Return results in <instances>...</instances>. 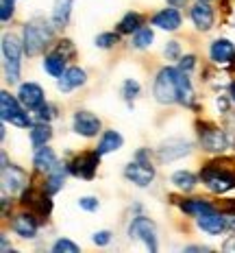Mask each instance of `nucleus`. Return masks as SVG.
<instances>
[{"label":"nucleus","mask_w":235,"mask_h":253,"mask_svg":"<svg viewBox=\"0 0 235 253\" xmlns=\"http://www.w3.org/2000/svg\"><path fill=\"white\" fill-rule=\"evenodd\" d=\"M129 236L133 240H144L146 247L150 251H157V231H155V223L146 216H135L133 223L129 227Z\"/></svg>","instance_id":"nucleus-8"},{"label":"nucleus","mask_w":235,"mask_h":253,"mask_svg":"<svg viewBox=\"0 0 235 253\" xmlns=\"http://www.w3.org/2000/svg\"><path fill=\"white\" fill-rule=\"evenodd\" d=\"M15 11V0H2V11H0V18H2V22H9L11 20V15Z\"/></svg>","instance_id":"nucleus-35"},{"label":"nucleus","mask_w":235,"mask_h":253,"mask_svg":"<svg viewBox=\"0 0 235 253\" xmlns=\"http://www.w3.org/2000/svg\"><path fill=\"white\" fill-rule=\"evenodd\" d=\"M139 94V83L133 81V79H129V81H124V87H122V96L127 98V101H133L135 96Z\"/></svg>","instance_id":"nucleus-33"},{"label":"nucleus","mask_w":235,"mask_h":253,"mask_svg":"<svg viewBox=\"0 0 235 253\" xmlns=\"http://www.w3.org/2000/svg\"><path fill=\"white\" fill-rule=\"evenodd\" d=\"M18 98L29 112H37L41 105H44V89H41L37 83H22L20 92H18Z\"/></svg>","instance_id":"nucleus-12"},{"label":"nucleus","mask_w":235,"mask_h":253,"mask_svg":"<svg viewBox=\"0 0 235 253\" xmlns=\"http://www.w3.org/2000/svg\"><path fill=\"white\" fill-rule=\"evenodd\" d=\"M139 29H142V15L133 13V11H129L122 20H120V24H118V31H120V33H124V35L137 33Z\"/></svg>","instance_id":"nucleus-28"},{"label":"nucleus","mask_w":235,"mask_h":253,"mask_svg":"<svg viewBox=\"0 0 235 253\" xmlns=\"http://www.w3.org/2000/svg\"><path fill=\"white\" fill-rule=\"evenodd\" d=\"M92 240H94V245H98V247L109 245V242H111V231H96Z\"/></svg>","instance_id":"nucleus-38"},{"label":"nucleus","mask_w":235,"mask_h":253,"mask_svg":"<svg viewBox=\"0 0 235 253\" xmlns=\"http://www.w3.org/2000/svg\"><path fill=\"white\" fill-rule=\"evenodd\" d=\"M78 205H81L85 212H96L98 210V199H94V197H83V199H78Z\"/></svg>","instance_id":"nucleus-37"},{"label":"nucleus","mask_w":235,"mask_h":253,"mask_svg":"<svg viewBox=\"0 0 235 253\" xmlns=\"http://www.w3.org/2000/svg\"><path fill=\"white\" fill-rule=\"evenodd\" d=\"M194 63H196V57H194V55L183 57L181 63H179V70H183V72H190L192 68H194Z\"/></svg>","instance_id":"nucleus-41"},{"label":"nucleus","mask_w":235,"mask_h":253,"mask_svg":"<svg viewBox=\"0 0 235 253\" xmlns=\"http://www.w3.org/2000/svg\"><path fill=\"white\" fill-rule=\"evenodd\" d=\"M50 138H52V129L46 123H39V125L31 126V142H33L35 149H39V146H46Z\"/></svg>","instance_id":"nucleus-27"},{"label":"nucleus","mask_w":235,"mask_h":253,"mask_svg":"<svg viewBox=\"0 0 235 253\" xmlns=\"http://www.w3.org/2000/svg\"><path fill=\"white\" fill-rule=\"evenodd\" d=\"M66 172H67V168L64 164H57L55 168H52V170L48 172V177H46V183H44L46 192L48 194L59 192L61 186H64V181H66Z\"/></svg>","instance_id":"nucleus-22"},{"label":"nucleus","mask_w":235,"mask_h":253,"mask_svg":"<svg viewBox=\"0 0 235 253\" xmlns=\"http://www.w3.org/2000/svg\"><path fill=\"white\" fill-rule=\"evenodd\" d=\"M166 57L168 59H176L179 57V52H181V46H179V42H168V46H166Z\"/></svg>","instance_id":"nucleus-39"},{"label":"nucleus","mask_w":235,"mask_h":253,"mask_svg":"<svg viewBox=\"0 0 235 253\" xmlns=\"http://www.w3.org/2000/svg\"><path fill=\"white\" fill-rule=\"evenodd\" d=\"M198 227H201L202 231H207V234H220V231H224L229 227V220L224 218L222 212H207L202 216H198Z\"/></svg>","instance_id":"nucleus-16"},{"label":"nucleus","mask_w":235,"mask_h":253,"mask_svg":"<svg viewBox=\"0 0 235 253\" xmlns=\"http://www.w3.org/2000/svg\"><path fill=\"white\" fill-rule=\"evenodd\" d=\"M52 251L55 253H78V247L72 240L61 238V240H57L55 245H52Z\"/></svg>","instance_id":"nucleus-32"},{"label":"nucleus","mask_w":235,"mask_h":253,"mask_svg":"<svg viewBox=\"0 0 235 253\" xmlns=\"http://www.w3.org/2000/svg\"><path fill=\"white\" fill-rule=\"evenodd\" d=\"M179 89H181V70H176V68H161L153 87L157 101L164 105L179 103Z\"/></svg>","instance_id":"nucleus-3"},{"label":"nucleus","mask_w":235,"mask_h":253,"mask_svg":"<svg viewBox=\"0 0 235 253\" xmlns=\"http://www.w3.org/2000/svg\"><path fill=\"white\" fill-rule=\"evenodd\" d=\"M179 103H181V105H185V107H192V105H194V87H192V81L187 79V72H183V70H181Z\"/></svg>","instance_id":"nucleus-29"},{"label":"nucleus","mask_w":235,"mask_h":253,"mask_svg":"<svg viewBox=\"0 0 235 253\" xmlns=\"http://www.w3.org/2000/svg\"><path fill=\"white\" fill-rule=\"evenodd\" d=\"M192 151V144L187 140H168L161 144L159 149V160L161 162H172V160H179V157L187 155Z\"/></svg>","instance_id":"nucleus-14"},{"label":"nucleus","mask_w":235,"mask_h":253,"mask_svg":"<svg viewBox=\"0 0 235 253\" xmlns=\"http://www.w3.org/2000/svg\"><path fill=\"white\" fill-rule=\"evenodd\" d=\"M66 57L64 55H59L57 50H52L50 55H46V59H44V70L48 72V75H52L55 79H59V77H64V72H66Z\"/></svg>","instance_id":"nucleus-23"},{"label":"nucleus","mask_w":235,"mask_h":253,"mask_svg":"<svg viewBox=\"0 0 235 253\" xmlns=\"http://www.w3.org/2000/svg\"><path fill=\"white\" fill-rule=\"evenodd\" d=\"M11 229L20 238H35L37 234V216L35 214H18L11 223Z\"/></svg>","instance_id":"nucleus-15"},{"label":"nucleus","mask_w":235,"mask_h":253,"mask_svg":"<svg viewBox=\"0 0 235 253\" xmlns=\"http://www.w3.org/2000/svg\"><path fill=\"white\" fill-rule=\"evenodd\" d=\"M229 92H231V98H233V103H235V81L231 83V87H229Z\"/></svg>","instance_id":"nucleus-43"},{"label":"nucleus","mask_w":235,"mask_h":253,"mask_svg":"<svg viewBox=\"0 0 235 253\" xmlns=\"http://www.w3.org/2000/svg\"><path fill=\"white\" fill-rule=\"evenodd\" d=\"M222 249L227 251V253H231V251H235V236H231V238H229L227 242H224L222 245Z\"/></svg>","instance_id":"nucleus-42"},{"label":"nucleus","mask_w":235,"mask_h":253,"mask_svg":"<svg viewBox=\"0 0 235 253\" xmlns=\"http://www.w3.org/2000/svg\"><path fill=\"white\" fill-rule=\"evenodd\" d=\"M2 181H4V190L11 194L20 192L26 186V172L15 164H9L4 155H2Z\"/></svg>","instance_id":"nucleus-11"},{"label":"nucleus","mask_w":235,"mask_h":253,"mask_svg":"<svg viewBox=\"0 0 235 253\" xmlns=\"http://www.w3.org/2000/svg\"><path fill=\"white\" fill-rule=\"evenodd\" d=\"M124 177H127L129 181H133L135 186L146 188L155 179V168L150 166V162L139 160V157H137V160L131 162V164L124 168Z\"/></svg>","instance_id":"nucleus-9"},{"label":"nucleus","mask_w":235,"mask_h":253,"mask_svg":"<svg viewBox=\"0 0 235 253\" xmlns=\"http://www.w3.org/2000/svg\"><path fill=\"white\" fill-rule=\"evenodd\" d=\"M59 55H64L66 59H70L72 55H74V46H72V42L70 40H64V42H59V46L55 48Z\"/></svg>","instance_id":"nucleus-36"},{"label":"nucleus","mask_w":235,"mask_h":253,"mask_svg":"<svg viewBox=\"0 0 235 253\" xmlns=\"http://www.w3.org/2000/svg\"><path fill=\"white\" fill-rule=\"evenodd\" d=\"M33 166L37 172H50L52 168L57 166V155L55 151L48 149V146H39L35 151V160H33Z\"/></svg>","instance_id":"nucleus-20"},{"label":"nucleus","mask_w":235,"mask_h":253,"mask_svg":"<svg viewBox=\"0 0 235 253\" xmlns=\"http://www.w3.org/2000/svg\"><path fill=\"white\" fill-rule=\"evenodd\" d=\"M74 131L83 138H94L101 131V118H96L90 112H76L74 114Z\"/></svg>","instance_id":"nucleus-13"},{"label":"nucleus","mask_w":235,"mask_h":253,"mask_svg":"<svg viewBox=\"0 0 235 253\" xmlns=\"http://www.w3.org/2000/svg\"><path fill=\"white\" fill-rule=\"evenodd\" d=\"M22 205L31 214L37 216V218H48V214L52 212V201H50V194L46 192V188L29 186L22 192Z\"/></svg>","instance_id":"nucleus-4"},{"label":"nucleus","mask_w":235,"mask_h":253,"mask_svg":"<svg viewBox=\"0 0 235 253\" xmlns=\"http://www.w3.org/2000/svg\"><path fill=\"white\" fill-rule=\"evenodd\" d=\"M85 70H81V68H67L64 72V77H59V83H57V87L61 89V92H72L74 87L83 85L85 83Z\"/></svg>","instance_id":"nucleus-17"},{"label":"nucleus","mask_w":235,"mask_h":253,"mask_svg":"<svg viewBox=\"0 0 235 253\" xmlns=\"http://www.w3.org/2000/svg\"><path fill=\"white\" fill-rule=\"evenodd\" d=\"M168 2H170V4H183L185 0H168Z\"/></svg>","instance_id":"nucleus-44"},{"label":"nucleus","mask_w":235,"mask_h":253,"mask_svg":"<svg viewBox=\"0 0 235 253\" xmlns=\"http://www.w3.org/2000/svg\"><path fill=\"white\" fill-rule=\"evenodd\" d=\"M70 13H72V0H57L55 9H52V24L57 29L66 26L67 20H70Z\"/></svg>","instance_id":"nucleus-26"},{"label":"nucleus","mask_w":235,"mask_h":253,"mask_svg":"<svg viewBox=\"0 0 235 253\" xmlns=\"http://www.w3.org/2000/svg\"><path fill=\"white\" fill-rule=\"evenodd\" d=\"M233 63H231V68H233V70H235V57H233V59H231Z\"/></svg>","instance_id":"nucleus-45"},{"label":"nucleus","mask_w":235,"mask_h":253,"mask_svg":"<svg viewBox=\"0 0 235 253\" xmlns=\"http://www.w3.org/2000/svg\"><path fill=\"white\" fill-rule=\"evenodd\" d=\"M2 55H4V70H7V81L18 83L20 79V57H22V46L13 35L2 38Z\"/></svg>","instance_id":"nucleus-6"},{"label":"nucleus","mask_w":235,"mask_h":253,"mask_svg":"<svg viewBox=\"0 0 235 253\" xmlns=\"http://www.w3.org/2000/svg\"><path fill=\"white\" fill-rule=\"evenodd\" d=\"M202 183L216 194H224L235 188V160L233 157H222L205 164L201 170Z\"/></svg>","instance_id":"nucleus-1"},{"label":"nucleus","mask_w":235,"mask_h":253,"mask_svg":"<svg viewBox=\"0 0 235 253\" xmlns=\"http://www.w3.org/2000/svg\"><path fill=\"white\" fill-rule=\"evenodd\" d=\"M122 135L118 133V131H104L102 133V138L101 142H98V153L101 155H107V153H113V151H118L120 146H122Z\"/></svg>","instance_id":"nucleus-25"},{"label":"nucleus","mask_w":235,"mask_h":253,"mask_svg":"<svg viewBox=\"0 0 235 253\" xmlns=\"http://www.w3.org/2000/svg\"><path fill=\"white\" fill-rule=\"evenodd\" d=\"M181 210L192 216H202L207 212H216V205H211L205 199H187V201L181 203Z\"/></svg>","instance_id":"nucleus-24"},{"label":"nucleus","mask_w":235,"mask_h":253,"mask_svg":"<svg viewBox=\"0 0 235 253\" xmlns=\"http://www.w3.org/2000/svg\"><path fill=\"white\" fill-rule=\"evenodd\" d=\"M55 24L46 22V20H33L24 26V38H22V44H24V52L29 57H35L37 52H41L48 46V42L52 40L55 35Z\"/></svg>","instance_id":"nucleus-2"},{"label":"nucleus","mask_w":235,"mask_h":253,"mask_svg":"<svg viewBox=\"0 0 235 253\" xmlns=\"http://www.w3.org/2000/svg\"><path fill=\"white\" fill-rule=\"evenodd\" d=\"M101 153L98 151H92V153H83L81 157H76L74 162L70 164V172L76 177H83V179H92L96 175V168L101 164Z\"/></svg>","instance_id":"nucleus-10"},{"label":"nucleus","mask_w":235,"mask_h":253,"mask_svg":"<svg viewBox=\"0 0 235 253\" xmlns=\"http://www.w3.org/2000/svg\"><path fill=\"white\" fill-rule=\"evenodd\" d=\"M172 183H174L179 190H185V192H190V190H194L196 186V177L192 175L190 170H179L172 175Z\"/></svg>","instance_id":"nucleus-30"},{"label":"nucleus","mask_w":235,"mask_h":253,"mask_svg":"<svg viewBox=\"0 0 235 253\" xmlns=\"http://www.w3.org/2000/svg\"><path fill=\"white\" fill-rule=\"evenodd\" d=\"M118 33H102L96 38V46H101V48H111L113 44H118Z\"/></svg>","instance_id":"nucleus-34"},{"label":"nucleus","mask_w":235,"mask_h":253,"mask_svg":"<svg viewBox=\"0 0 235 253\" xmlns=\"http://www.w3.org/2000/svg\"><path fill=\"white\" fill-rule=\"evenodd\" d=\"M24 109L26 107L20 103V98H13L9 92L0 94V114H2L4 123H11L15 126L29 129V126H31V118H29V114H26Z\"/></svg>","instance_id":"nucleus-5"},{"label":"nucleus","mask_w":235,"mask_h":253,"mask_svg":"<svg viewBox=\"0 0 235 253\" xmlns=\"http://www.w3.org/2000/svg\"><path fill=\"white\" fill-rule=\"evenodd\" d=\"M153 40H155L153 31L150 29H139L137 33H135L133 44H135V48H148V46L153 44Z\"/></svg>","instance_id":"nucleus-31"},{"label":"nucleus","mask_w":235,"mask_h":253,"mask_svg":"<svg viewBox=\"0 0 235 253\" xmlns=\"http://www.w3.org/2000/svg\"><path fill=\"white\" fill-rule=\"evenodd\" d=\"M153 24L164 31H176L181 26V13L176 9H164L153 18Z\"/></svg>","instance_id":"nucleus-21"},{"label":"nucleus","mask_w":235,"mask_h":253,"mask_svg":"<svg viewBox=\"0 0 235 253\" xmlns=\"http://www.w3.org/2000/svg\"><path fill=\"white\" fill-rule=\"evenodd\" d=\"M192 22H194L196 29H201V31H209V29H211L213 11H211V7H209V4H205V0L192 7Z\"/></svg>","instance_id":"nucleus-18"},{"label":"nucleus","mask_w":235,"mask_h":253,"mask_svg":"<svg viewBox=\"0 0 235 253\" xmlns=\"http://www.w3.org/2000/svg\"><path fill=\"white\" fill-rule=\"evenodd\" d=\"M209 55H211V59L216 63H229L235 57V46L229 40H216L211 44Z\"/></svg>","instance_id":"nucleus-19"},{"label":"nucleus","mask_w":235,"mask_h":253,"mask_svg":"<svg viewBox=\"0 0 235 253\" xmlns=\"http://www.w3.org/2000/svg\"><path fill=\"white\" fill-rule=\"evenodd\" d=\"M198 138H201L202 149L209 153H222L227 149V135L222 129H218L211 123H198Z\"/></svg>","instance_id":"nucleus-7"},{"label":"nucleus","mask_w":235,"mask_h":253,"mask_svg":"<svg viewBox=\"0 0 235 253\" xmlns=\"http://www.w3.org/2000/svg\"><path fill=\"white\" fill-rule=\"evenodd\" d=\"M37 116H39V120H41V123H48V120L52 118V116H55V114H52V112H55V109H52V105H48V103H46V105H41V107L37 109Z\"/></svg>","instance_id":"nucleus-40"}]
</instances>
